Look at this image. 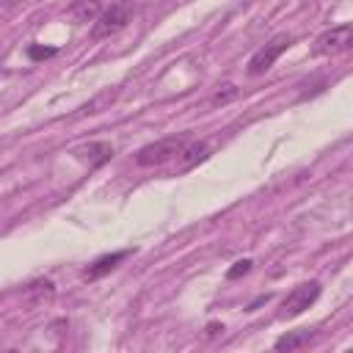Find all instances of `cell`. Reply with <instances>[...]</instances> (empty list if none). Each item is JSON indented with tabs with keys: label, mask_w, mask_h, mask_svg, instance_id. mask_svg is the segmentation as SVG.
Masks as SVG:
<instances>
[{
	"label": "cell",
	"mask_w": 353,
	"mask_h": 353,
	"mask_svg": "<svg viewBox=\"0 0 353 353\" xmlns=\"http://www.w3.org/2000/svg\"><path fill=\"white\" fill-rule=\"evenodd\" d=\"M342 353H353V350H342Z\"/></svg>",
	"instance_id": "18"
},
{
	"label": "cell",
	"mask_w": 353,
	"mask_h": 353,
	"mask_svg": "<svg viewBox=\"0 0 353 353\" xmlns=\"http://www.w3.org/2000/svg\"><path fill=\"white\" fill-rule=\"evenodd\" d=\"M99 6L97 3H77V6H72V14L80 19V22H91L94 17H99Z\"/></svg>",
	"instance_id": "10"
},
{
	"label": "cell",
	"mask_w": 353,
	"mask_h": 353,
	"mask_svg": "<svg viewBox=\"0 0 353 353\" xmlns=\"http://www.w3.org/2000/svg\"><path fill=\"white\" fill-rule=\"evenodd\" d=\"M218 331H223V325H221V323H207V328H204V334H207V336H215Z\"/></svg>",
	"instance_id": "15"
},
{
	"label": "cell",
	"mask_w": 353,
	"mask_h": 353,
	"mask_svg": "<svg viewBox=\"0 0 353 353\" xmlns=\"http://www.w3.org/2000/svg\"><path fill=\"white\" fill-rule=\"evenodd\" d=\"M185 143H188V141H185L182 135L160 138V141H154V143H146L143 149H138V154H135V163H138V165H143V168H152V165H163V163L174 160V157L182 152V146H185Z\"/></svg>",
	"instance_id": "1"
},
{
	"label": "cell",
	"mask_w": 353,
	"mask_h": 353,
	"mask_svg": "<svg viewBox=\"0 0 353 353\" xmlns=\"http://www.w3.org/2000/svg\"><path fill=\"white\" fill-rule=\"evenodd\" d=\"M130 254H132V248H121V251H113V254H105V256H99V259H94V262H91V265L85 268V273H83V276H85L88 281H97V279H102L105 273H110V270H113V268H116L119 262H124V259H127Z\"/></svg>",
	"instance_id": "7"
},
{
	"label": "cell",
	"mask_w": 353,
	"mask_h": 353,
	"mask_svg": "<svg viewBox=\"0 0 353 353\" xmlns=\"http://www.w3.org/2000/svg\"><path fill=\"white\" fill-rule=\"evenodd\" d=\"M237 97V88L234 85H223V91H218L215 97H212V102L215 105H223V102H229V99H234Z\"/></svg>",
	"instance_id": "14"
},
{
	"label": "cell",
	"mask_w": 353,
	"mask_h": 353,
	"mask_svg": "<svg viewBox=\"0 0 353 353\" xmlns=\"http://www.w3.org/2000/svg\"><path fill=\"white\" fill-rule=\"evenodd\" d=\"M268 298H270V295H259V298H254V301L248 303V312H254V309H256L259 303H268Z\"/></svg>",
	"instance_id": "16"
},
{
	"label": "cell",
	"mask_w": 353,
	"mask_h": 353,
	"mask_svg": "<svg viewBox=\"0 0 353 353\" xmlns=\"http://www.w3.org/2000/svg\"><path fill=\"white\" fill-rule=\"evenodd\" d=\"M312 336H314V331H309V328H301V331H287L284 336H279V339H276V345H273V347H276L279 353H292V350H298L303 342H309Z\"/></svg>",
	"instance_id": "9"
},
{
	"label": "cell",
	"mask_w": 353,
	"mask_h": 353,
	"mask_svg": "<svg viewBox=\"0 0 353 353\" xmlns=\"http://www.w3.org/2000/svg\"><path fill=\"white\" fill-rule=\"evenodd\" d=\"M353 44V28L350 25H336L331 30H325L320 39H317V47L314 52L317 55H331V52H342Z\"/></svg>",
	"instance_id": "5"
},
{
	"label": "cell",
	"mask_w": 353,
	"mask_h": 353,
	"mask_svg": "<svg viewBox=\"0 0 353 353\" xmlns=\"http://www.w3.org/2000/svg\"><path fill=\"white\" fill-rule=\"evenodd\" d=\"M85 154H94V165H99V163H105L113 154V146L110 143H91L85 149Z\"/></svg>",
	"instance_id": "11"
},
{
	"label": "cell",
	"mask_w": 353,
	"mask_h": 353,
	"mask_svg": "<svg viewBox=\"0 0 353 353\" xmlns=\"http://www.w3.org/2000/svg\"><path fill=\"white\" fill-rule=\"evenodd\" d=\"M52 295H55V284H52L50 279H39V281H33V284L28 287V292H25V298H28V303H30V306L50 303V301H52Z\"/></svg>",
	"instance_id": "8"
},
{
	"label": "cell",
	"mask_w": 353,
	"mask_h": 353,
	"mask_svg": "<svg viewBox=\"0 0 353 353\" xmlns=\"http://www.w3.org/2000/svg\"><path fill=\"white\" fill-rule=\"evenodd\" d=\"M290 44H292V36H276L273 41H268L265 47H259V50L248 58V74H251V77L265 74V72L279 61V55H281Z\"/></svg>",
	"instance_id": "4"
},
{
	"label": "cell",
	"mask_w": 353,
	"mask_h": 353,
	"mask_svg": "<svg viewBox=\"0 0 353 353\" xmlns=\"http://www.w3.org/2000/svg\"><path fill=\"white\" fill-rule=\"evenodd\" d=\"M210 157V146L204 143V141H190V143H185L182 146V152L176 154V171L182 174V171H190V168H196L199 163H204Z\"/></svg>",
	"instance_id": "6"
},
{
	"label": "cell",
	"mask_w": 353,
	"mask_h": 353,
	"mask_svg": "<svg viewBox=\"0 0 353 353\" xmlns=\"http://www.w3.org/2000/svg\"><path fill=\"white\" fill-rule=\"evenodd\" d=\"M317 298H320V284H317V281H303V284L292 287V290L287 292V298L281 301V317L290 320V317L303 314Z\"/></svg>",
	"instance_id": "3"
},
{
	"label": "cell",
	"mask_w": 353,
	"mask_h": 353,
	"mask_svg": "<svg viewBox=\"0 0 353 353\" xmlns=\"http://www.w3.org/2000/svg\"><path fill=\"white\" fill-rule=\"evenodd\" d=\"M251 265H254L251 259H237V262H234V265H232V268L226 270V279H229V281H234V279L245 276V273L251 270Z\"/></svg>",
	"instance_id": "12"
},
{
	"label": "cell",
	"mask_w": 353,
	"mask_h": 353,
	"mask_svg": "<svg viewBox=\"0 0 353 353\" xmlns=\"http://www.w3.org/2000/svg\"><path fill=\"white\" fill-rule=\"evenodd\" d=\"M6 353H19V350H6Z\"/></svg>",
	"instance_id": "17"
},
{
	"label": "cell",
	"mask_w": 353,
	"mask_h": 353,
	"mask_svg": "<svg viewBox=\"0 0 353 353\" xmlns=\"http://www.w3.org/2000/svg\"><path fill=\"white\" fill-rule=\"evenodd\" d=\"M58 50L55 47H39V44H30L28 47V58L30 61H44V58H52Z\"/></svg>",
	"instance_id": "13"
},
{
	"label": "cell",
	"mask_w": 353,
	"mask_h": 353,
	"mask_svg": "<svg viewBox=\"0 0 353 353\" xmlns=\"http://www.w3.org/2000/svg\"><path fill=\"white\" fill-rule=\"evenodd\" d=\"M130 19H132V6H127V3H113V6L102 8V11H99V17L94 19L91 39H94V41L108 39V36L119 33Z\"/></svg>",
	"instance_id": "2"
}]
</instances>
